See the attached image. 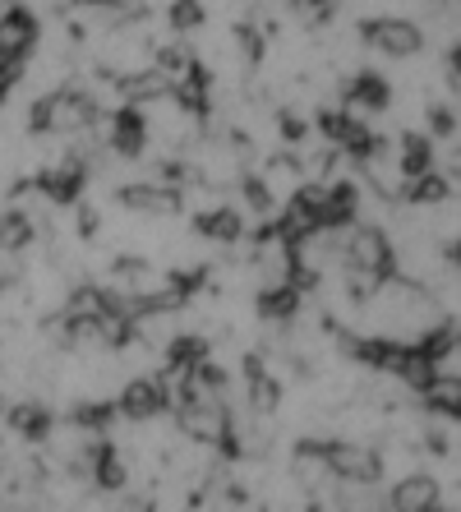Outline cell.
I'll return each mask as SVG.
<instances>
[{
	"instance_id": "obj_21",
	"label": "cell",
	"mask_w": 461,
	"mask_h": 512,
	"mask_svg": "<svg viewBox=\"0 0 461 512\" xmlns=\"http://www.w3.org/2000/svg\"><path fill=\"white\" fill-rule=\"evenodd\" d=\"M240 194H245V203L254 208V213H272V185L259 176H245L240 180Z\"/></svg>"
},
{
	"instance_id": "obj_7",
	"label": "cell",
	"mask_w": 461,
	"mask_h": 512,
	"mask_svg": "<svg viewBox=\"0 0 461 512\" xmlns=\"http://www.w3.org/2000/svg\"><path fill=\"white\" fill-rule=\"evenodd\" d=\"M392 102V88L383 84V74L374 70H360L346 84V107H351V116H374V111H388Z\"/></svg>"
},
{
	"instance_id": "obj_18",
	"label": "cell",
	"mask_w": 461,
	"mask_h": 512,
	"mask_svg": "<svg viewBox=\"0 0 461 512\" xmlns=\"http://www.w3.org/2000/svg\"><path fill=\"white\" fill-rule=\"evenodd\" d=\"M402 194L411 203H448L452 199V176H438V171H425L402 185Z\"/></svg>"
},
{
	"instance_id": "obj_19",
	"label": "cell",
	"mask_w": 461,
	"mask_h": 512,
	"mask_svg": "<svg viewBox=\"0 0 461 512\" xmlns=\"http://www.w3.org/2000/svg\"><path fill=\"white\" fill-rule=\"evenodd\" d=\"M28 240H33V217L28 213H5L0 217V254L24 250Z\"/></svg>"
},
{
	"instance_id": "obj_25",
	"label": "cell",
	"mask_w": 461,
	"mask_h": 512,
	"mask_svg": "<svg viewBox=\"0 0 461 512\" xmlns=\"http://www.w3.org/2000/svg\"><path fill=\"white\" fill-rule=\"evenodd\" d=\"M452 263H457V268H461V240H457V245H452Z\"/></svg>"
},
{
	"instance_id": "obj_23",
	"label": "cell",
	"mask_w": 461,
	"mask_h": 512,
	"mask_svg": "<svg viewBox=\"0 0 461 512\" xmlns=\"http://www.w3.org/2000/svg\"><path fill=\"white\" fill-rule=\"evenodd\" d=\"M429 130L434 134H457V116H452L448 107H434L429 111Z\"/></svg>"
},
{
	"instance_id": "obj_2",
	"label": "cell",
	"mask_w": 461,
	"mask_h": 512,
	"mask_svg": "<svg viewBox=\"0 0 461 512\" xmlns=\"http://www.w3.org/2000/svg\"><path fill=\"white\" fill-rule=\"evenodd\" d=\"M342 259L351 277H365L379 286L392 273V240L383 236V227H351L342 231Z\"/></svg>"
},
{
	"instance_id": "obj_27",
	"label": "cell",
	"mask_w": 461,
	"mask_h": 512,
	"mask_svg": "<svg viewBox=\"0 0 461 512\" xmlns=\"http://www.w3.org/2000/svg\"><path fill=\"white\" fill-rule=\"evenodd\" d=\"M388 512H397V508H392V503H388Z\"/></svg>"
},
{
	"instance_id": "obj_8",
	"label": "cell",
	"mask_w": 461,
	"mask_h": 512,
	"mask_svg": "<svg viewBox=\"0 0 461 512\" xmlns=\"http://www.w3.org/2000/svg\"><path fill=\"white\" fill-rule=\"evenodd\" d=\"M33 47H37V19H33V10L14 5V10L0 14V51H10V56L24 60Z\"/></svg>"
},
{
	"instance_id": "obj_15",
	"label": "cell",
	"mask_w": 461,
	"mask_h": 512,
	"mask_svg": "<svg viewBox=\"0 0 461 512\" xmlns=\"http://www.w3.org/2000/svg\"><path fill=\"white\" fill-rule=\"evenodd\" d=\"M397 171H402V180H415V176H425V171H434V143H429L425 134H406L402 153H397Z\"/></svg>"
},
{
	"instance_id": "obj_5",
	"label": "cell",
	"mask_w": 461,
	"mask_h": 512,
	"mask_svg": "<svg viewBox=\"0 0 461 512\" xmlns=\"http://www.w3.org/2000/svg\"><path fill=\"white\" fill-rule=\"evenodd\" d=\"M116 199H120V208H130V213H143V217H171V213H180V185L134 180V185H125Z\"/></svg>"
},
{
	"instance_id": "obj_12",
	"label": "cell",
	"mask_w": 461,
	"mask_h": 512,
	"mask_svg": "<svg viewBox=\"0 0 461 512\" xmlns=\"http://www.w3.org/2000/svg\"><path fill=\"white\" fill-rule=\"evenodd\" d=\"M120 97H125L130 107H139V102H162V97H171V74L130 70L125 79H120Z\"/></svg>"
},
{
	"instance_id": "obj_1",
	"label": "cell",
	"mask_w": 461,
	"mask_h": 512,
	"mask_svg": "<svg viewBox=\"0 0 461 512\" xmlns=\"http://www.w3.org/2000/svg\"><path fill=\"white\" fill-rule=\"evenodd\" d=\"M97 120V102L79 88H56L51 97H42L33 107V130H51V134H83Z\"/></svg>"
},
{
	"instance_id": "obj_6",
	"label": "cell",
	"mask_w": 461,
	"mask_h": 512,
	"mask_svg": "<svg viewBox=\"0 0 461 512\" xmlns=\"http://www.w3.org/2000/svg\"><path fill=\"white\" fill-rule=\"evenodd\" d=\"M166 402H171V393L162 379H130L116 397V411L125 420H153L166 411Z\"/></svg>"
},
{
	"instance_id": "obj_9",
	"label": "cell",
	"mask_w": 461,
	"mask_h": 512,
	"mask_svg": "<svg viewBox=\"0 0 461 512\" xmlns=\"http://www.w3.org/2000/svg\"><path fill=\"white\" fill-rule=\"evenodd\" d=\"M388 503L397 512H438V480L415 471V476H406V480H397V485H392Z\"/></svg>"
},
{
	"instance_id": "obj_26",
	"label": "cell",
	"mask_w": 461,
	"mask_h": 512,
	"mask_svg": "<svg viewBox=\"0 0 461 512\" xmlns=\"http://www.w3.org/2000/svg\"><path fill=\"white\" fill-rule=\"evenodd\" d=\"M457 351H461V328H457Z\"/></svg>"
},
{
	"instance_id": "obj_3",
	"label": "cell",
	"mask_w": 461,
	"mask_h": 512,
	"mask_svg": "<svg viewBox=\"0 0 461 512\" xmlns=\"http://www.w3.org/2000/svg\"><path fill=\"white\" fill-rule=\"evenodd\" d=\"M323 457H328L332 480H346V485H374L383 476V457L369 443H323Z\"/></svg>"
},
{
	"instance_id": "obj_20",
	"label": "cell",
	"mask_w": 461,
	"mask_h": 512,
	"mask_svg": "<svg viewBox=\"0 0 461 512\" xmlns=\"http://www.w3.org/2000/svg\"><path fill=\"white\" fill-rule=\"evenodd\" d=\"M166 24L176 28V33H194V28L203 24V5H199V0H171Z\"/></svg>"
},
{
	"instance_id": "obj_14",
	"label": "cell",
	"mask_w": 461,
	"mask_h": 512,
	"mask_svg": "<svg viewBox=\"0 0 461 512\" xmlns=\"http://www.w3.org/2000/svg\"><path fill=\"white\" fill-rule=\"evenodd\" d=\"M259 314H263V319H277V323L296 319V314H300V291L291 282L263 286V291H259Z\"/></svg>"
},
{
	"instance_id": "obj_13",
	"label": "cell",
	"mask_w": 461,
	"mask_h": 512,
	"mask_svg": "<svg viewBox=\"0 0 461 512\" xmlns=\"http://www.w3.org/2000/svg\"><path fill=\"white\" fill-rule=\"evenodd\" d=\"M420 402H425L429 411H438V416L461 420V379H452V374H434V379L420 388Z\"/></svg>"
},
{
	"instance_id": "obj_10",
	"label": "cell",
	"mask_w": 461,
	"mask_h": 512,
	"mask_svg": "<svg viewBox=\"0 0 461 512\" xmlns=\"http://www.w3.org/2000/svg\"><path fill=\"white\" fill-rule=\"evenodd\" d=\"M83 185H88V167H83V157H65L60 167H51L47 176H42V194H47L51 203H74L83 194Z\"/></svg>"
},
{
	"instance_id": "obj_17",
	"label": "cell",
	"mask_w": 461,
	"mask_h": 512,
	"mask_svg": "<svg viewBox=\"0 0 461 512\" xmlns=\"http://www.w3.org/2000/svg\"><path fill=\"white\" fill-rule=\"evenodd\" d=\"M194 227H199V236L208 240H240V231H245V222H240L236 208H217V213H199L194 217Z\"/></svg>"
},
{
	"instance_id": "obj_22",
	"label": "cell",
	"mask_w": 461,
	"mask_h": 512,
	"mask_svg": "<svg viewBox=\"0 0 461 512\" xmlns=\"http://www.w3.org/2000/svg\"><path fill=\"white\" fill-rule=\"evenodd\" d=\"M19 70H24V60L10 56V51H0V107H5V97H10L14 84H19Z\"/></svg>"
},
{
	"instance_id": "obj_16",
	"label": "cell",
	"mask_w": 461,
	"mask_h": 512,
	"mask_svg": "<svg viewBox=\"0 0 461 512\" xmlns=\"http://www.w3.org/2000/svg\"><path fill=\"white\" fill-rule=\"evenodd\" d=\"M10 425L19 429V434H24L28 443L51 439V411H47V406H37V402L14 406V411H10Z\"/></svg>"
},
{
	"instance_id": "obj_11",
	"label": "cell",
	"mask_w": 461,
	"mask_h": 512,
	"mask_svg": "<svg viewBox=\"0 0 461 512\" xmlns=\"http://www.w3.org/2000/svg\"><path fill=\"white\" fill-rule=\"evenodd\" d=\"M111 148L120 157H139L148 148V120H143L139 107H120L116 125H111Z\"/></svg>"
},
{
	"instance_id": "obj_24",
	"label": "cell",
	"mask_w": 461,
	"mask_h": 512,
	"mask_svg": "<svg viewBox=\"0 0 461 512\" xmlns=\"http://www.w3.org/2000/svg\"><path fill=\"white\" fill-rule=\"evenodd\" d=\"M452 74L461 79V37H457V47H452Z\"/></svg>"
},
{
	"instance_id": "obj_4",
	"label": "cell",
	"mask_w": 461,
	"mask_h": 512,
	"mask_svg": "<svg viewBox=\"0 0 461 512\" xmlns=\"http://www.w3.org/2000/svg\"><path fill=\"white\" fill-rule=\"evenodd\" d=\"M360 33H365L369 47H379L383 56H392V60H411V56L425 51V33H420V24L397 19V14H388V19H369V24H360Z\"/></svg>"
}]
</instances>
